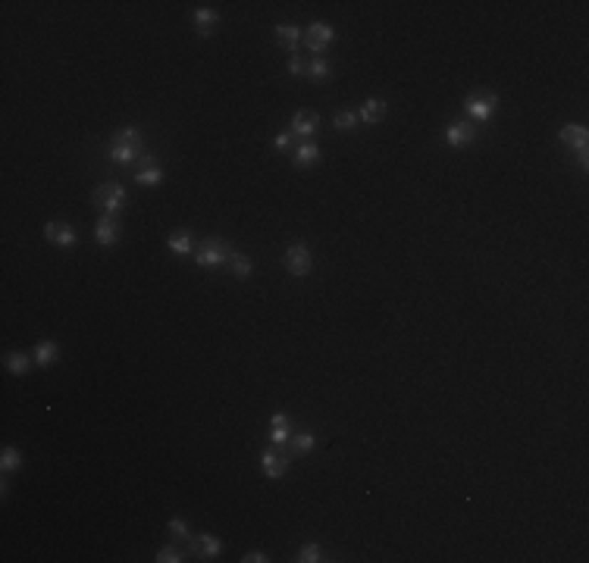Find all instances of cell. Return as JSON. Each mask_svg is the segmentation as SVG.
I'll list each match as a JSON object with an SVG mask.
<instances>
[{"instance_id":"30","label":"cell","mask_w":589,"mask_h":563,"mask_svg":"<svg viewBox=\"0 0 589 563\" xmlns=\"http://www.w3.org/2000/svg\"><path fill=\"white\" fill-rule=\"evenodd\" d=\"M333 125L339 132H351L358 125V113H348V110H339V113L333 116Z\"/></svg>"},{"instance_id":"11","label":"cell","mask_w":589,"mask_h":563,"mask_svg":"<svg viewBox=\"0 0 589 563\" xmlns=\"http://www.w3.org/2000/svg\"><path fill=\"white\" fill-rule=\"evenodd\" d=\"M261 466H264V475L266 479H282L288 473V457L279 454L276 448H266L261 454Z\"/></svg>"},{"instance_id":"20","label":"cell","mask_w":589,"mask_h":563,"mask_svg":"<svg viewBox=\"0 0 589 563\" xmlns=\"http://www.w3.org/2000/svg\"><path fill=\"white\" fill-rule=\"evenodd\" d=\"M167 248L176 253V257H188V253L194 251V241H192V232H185V228H179V232H172L167 238Z\"/></svg>"},{"instance_id":"27","label":"cell","mask_w":589,"mask_h":563,"mask_svg":"<svg viewBox=\"0 0 589 563\" xmlns=\"http://www.w3.org/2000/svg\"><path fill=\"white\" fill-rule=\"evenodd\" d=\"M298 560L301 563H320L326 557H323V548H320L317 542H308V544H301V551H298Z\"/></svg>"},{"instance_id":"16","label":"cell","mask_w":589,"mask_h":563,"mask_svg":"<svg viewBox=\"0 0 589 563\" xmlns=\"http://www.w3.org/2000/svg\"><path fill=\"white\" fill-rule=\"evenodd\" d=\"M386 113H389L386 100H382V98H370V100H364V104H360L358 119H360V122H367V125H380L382 119H386Z\"/></svg>"},{"instance_id":"8","label":"cell","mask_w":589,"mask_h":563,"mask_svg":"<svg viewBox=\"0 0 589 563\" xmlns=\"http://www.w3.org/2000/svg\"><path fill=\"white\" fill-rule=\"evenodd\" d=\"M474 138H476V129H474L470 119H458V122H452L449 129H445V144L454 147V150L474 144Z\"/></svg>"},{"instance_id":"21","label":"cell","mask_w":589,"mask_h":563,"mask_svg":"<svg viewBox=\"0 0 589 563\" xmlns=\"http://www.w3.org/2000/svg\"><path fill=\"white\" fill-rule=\"evenodd\" d=\"M226 266H229V273L235 275V279H248V275L254 273V263H251V257H248V253H239V251L229 253Z\"/></svg>"},{"instance_id":"3","label":"cell","mask_w":589,"mask_h":563,"mask_svg":"<svg viewBox=\"0 0 589 563\" xmlns=\"http://www.w3.org/2000/svg\"><path fill=\"white\" fill-rule=\"evenodd\" d=\"M464 110H467V116L474 119V122H486V119H492V113L499 110V94L496 91H474V94H467Z\"/></svg>"},{"instance_id":"32","label":"cell","mask_w":589,"mask_h":563,"mask_svg":"<svg viewBox=\"0 0 589 563\" xmlns=\"http://www.w3.org/2000/svg\"><path fill=\"white\" fill-rule=\"evenodd\" d=\"M304 69H308V63L301 57H292L288 60V75H304Z\"/></svg>"},{"instance_id":"12","label":"cell","mask_w":589,"mask_h":563,"mask_svg":"<svg viewBox=\"0 0 589 563\" xmlns=\"http://www.w3.org/2000/svg\"><path fill=\"white\" fill-rule=\"evenodd\" d=\"M120 235H123L120 219H116V216H107V213L98 219V226H94V241L104 244V248H110V244L120 241Z\"/></svg>"},{"instance_id":"24","label":"cell","mask_w":589,"mask_h":563,"mask_svg":"<svg viewBox=\"0 0 589 563\" xmlns=\"http://www.w3.org/2000/svg\"><path fill=\"white\" fill-rule=\"evenodd\" d=\"M288 445H292L295 457H304V454H311V451H313V445H317V435H313V432H292Z\"/></svg>"},{"instance_id":"9","label":"cell","mask_w":589,"mask_h":563,"mask_svg":"<svg viewBox=\"0 0 589 563\" xmlns=\"http://www.w3.org/2000/svg\"><path fill=\"white\" fill-rule=\"evenodd\" d=\"M188 548H192V554L198 560H214V557H219V551H223V542L210 532H201V535L188 538Z\"/></svg>"},{"instance_id":"18","label":"cell","mask_w":589,"mask_h":563,"mask_svg":"<svg viewBox=\"0 0 589 563\" xmlns=\"http://www.w3.org/2000/svg\"><path fill=\"white\" fill-rule=\"evenodd\" d=\"M320 147L313 144V141H301L295 150H292V163L298 166V169H308V166H313V163H320Z\"/></svg>"},{"instance_id":"4","label":"cell","mask_w":589,"mask_h":563,"mask_svg":"<svg viewBox=\"0 0 589 563\" xmlns=\"http://www.w3.org/2000/svg\"><path fill=\"white\" fill-rule=\"evenodd\" d=\"M282 263L286 269L295 275V279H304V275H311L313 269V257H311V248L304 241H295L286 248V257H282Z\"/></svg>"},{"instance_id":"17","label":"cell","mask_w":589,"mask_h":563,"mask_svg":"<svg viewBox=\"0 0 589 563\" xmlns=\"http://www.w3.org/2000/svg\"><path fill=\"white\" fill-rule=\"evenodd\" d=\"M276 41L282 51H288L292 57H298V44H301V28L292 26V22H282L276 26Z\"/></svg>"},{"instance_id":"7","label":"cell","mask_w":589,"mask_h":563,"mask_svg":"<svg viewBox=\"0 0 589 563\" xmlns=\"http://www.w3.org/2000/svg\"><path fill=\"white\" fill-rule=\"evenodd\" d=\"M333 38H335V31L329 22H311L308 31H304V44H308V51L313 57H323L326 47L333 44Z\"/></svg>"},{"instance_id":"10","label":"cell","mask_w":589,"mask_h":563,"mask_svg":"<svg viewBox=\"0 0 589 563\" xmlns=\"http://www.w3.org/2000/svg\"><path fill=\"white\" fill-rule=\"evenodd\" d=\"M44 238H47L51 244H57V248H73V244L78 241L75 228L69 226V223H60V219H53V223L44 226Z\"/></svg>"},{"instance_id":"25","label":"cell","mask_w":589,"mask_h":563,"mask_svg":"<svg viewBox=\"0 0 589 563\" xmlns=\"http://www.w3.org/2000/svg\"><path fill=\"white\" fill-rule=\"evenodd\" d=\"M28 354H22V351H13V354H6L4 357V367L13 372V376H26L28 372Z\"/></svg>"},{"instance_id":"14","label":"cell","mask_w":589,"mask_h":563,"mask_svg":"<svg viewBox=\"0 0 589 563\" xmlns=\"http://www.w3.org/2000/svg\"><path fill=\"white\" fill-rule=\"evenodd\" d=\"M292 432H295V429H292V419H288L286 414H273V416H270V432H266V435H270V445H276V448H279V445H288Z\"/></svg>"},{"instance_id":"5","label":"cell","mask_w":589,"mask_h":563,"mask_svg":"<svg viewBox=\"0 0 589 563\" xmlns=\"http://www.w3.org/2000/svg\"><path fill=\"white\" fill-rule=\"evenodd\" d=\"M125 201H129V194H125V188L116 185V181H107V185H100L98 191H94V204H98L107 216H116V213L125 207Z\"/></svg>"},{"instance_id":"26","label":"cell","mask_w":589,"mask_h":563,"mask_svg":"<svg viewBox=\"0 0 589 563\" xmlns=\"http://www.w3.org/2000/svg\"><path fill=\"white\" fill-rule=\"evenodd\" d=\"M0 466H4V473L19 470V466H22V454H19V448L6 445V448H4V454H0Z\"/></svg>"},{"instance_id":"19","label":"cell","mask_w":589,"mask_h":563,"mask_svg":"<svg viewBox=\"0 0 589 563\" xmlns=\"http://www.w3.org/2000/svg\"><path fill=\"white\" fill-rule=\"evenodd\" d=\"M192 22H194V28H198V35L207 38L210 31L219 26V13H217V10H210V6H198V10L192 13Z\"/></svg>"},{"instance_id":"2","label":"cell","mask_w":589,"mask_h":563,"mask_svg":"<svg viewBox=\"0 0 589 563\" xmlns=\"http://www.w3.org/2000/svg\"><path fill=\"white\" fill-rule=\"evenodd\" d=\"M229 253H232V248L223 238H207V241H201L198 251H194V263L201 269H217L229 260Z\"/></svg>"},{"instance_id":"6","label":"cell","mask_w":589,"mask_h":563,"mask_svg":"<svg viewBox=\"0 0 589 563\" xmlns=\"http://www.w3.org/2000/svg\"><path fill=\"white\" fill-rule=\"evenodd\" d=\"M558 138H561V144L564 147H570L577 154V160H580V166H586L589 160V150H586V144H589V132H586V125H577V122H570V125H564V129L558 132Z\"/></svg>"},{"instance_id":"31","label":"cell","mask_w":589,"mask_h":563,"mask_svg":"<svg viewBox=\"0 0 589 563\" xmlns=\"http://www.w3.org/2000/svg\"><path fill=\"white\" fill-rule=\"evenodd\" d=\"M273 144H276V150H292V144H295V135L292 132H279L276 138H273Z\"/></svg>"},{"instance_id":"29","label":"cell","mask_w":589,"mask_h":563,"mask_svg":"<svg viewBox=\"0 0 589 563\" xmlns=\"http://www.w3.org/2000/svg\"><path fill=\"white\" fill-rule=\"evenodd\" d=\"M167 529H170V535L176 538V542H188V538H192V532H188V522L182 517H170Z\"/></svg>"},{"instance_id":"23","label":"cell","mask_w":589,"mask_h":563,"mask_svg":"<svg viewBox=\"0 0 589 563\" xmlns=\"http://www.w3.org/2000/svg\"><path fill=\"white\" fill-rule=\"evenodd\" d=\"M329 75H333V66H329L326 57H313L308 63V69H304V78H308V82H326Z\"/></svg>"},{"instance_id":"28","label":"cell","mask_w":589,"mask_h":563,"mask_svg":"<svg viewBox=\"0 0 589 563\" xmlns=\"http://www.w3.org/2000/svg\"><path fill=\"white\" fill-rule=\"evenodd\" d=\"M157 563H182L185 560V551L179 548V544H167V548H160L157 551Z\"/></svg>"},{"instance_id":"33","label":"cell","mask_w":589,"mask_h":563,"mask_svg":"<svg viewBox=\"0 0 589 563\" xmlns=\"http://www.w3.org/2000/svg\"><path fill=\"white\" fill-rule=\"evenodd\" d=\"M264 560H266L264 551H251V554H245V557H241V563H264Z\"/></svg>"},{"instance_id":"22","label":"cell","mask_w":589,"mask_h":563,"mask_svg":"<svg viewBox=\"0 0 589 563\" xmlns=\"http://www.w3.org/2000/svg\"><path fill=\"white\" fill-rule=\"evenodd\" d=\"M57 357H60V344H57V341H38V347H35V363H38V367H53Z\"/></svg>"},{"instance_id":"15","label":"cell","mask_w":589,"mask_h":563,"mask_svg":"<svg viewBox=\"0 0 589 563\" xmlns=\"http://www.w3.org/2000/svg\"><path fill=\"white\" fill-rule=\"evenodd\" d=\"M288 132H292L295 138H308V141H311V135L320 132V116H313V113H295L292 122H288Z\"/></svg>"},{"instance_id":"1","label":"cell","mask_w":589,"mask_h":563,"mask_svg":"<svg viewBox=\"0 0 589 563\" xmlns=\"http://www.w3.org/2000/svg\"><path fill=\"white\" fill-rule=\"evenodd\" d=\"M141 150H145V144H141V129L138 125H125V129H120L113 135V141H110V150H107V157L113 163H132V160H141Z\"/></svg>"},{"instance_id":"13","label":"cell","mask_w":589,"mask_h":563,"mask_svg":"<svg viewBox=\"0 0 589 563\" xmlns=\"http://www.w3.org/2000/svg\"><path fill=\"white\" fill-rule=\"evenodd\" d=\"M135 181H138V185H147V188H154V185H160V181H163V169L154 163V157H151V154H145V157L138 160Z\"/></svg>"}]
</instances>
